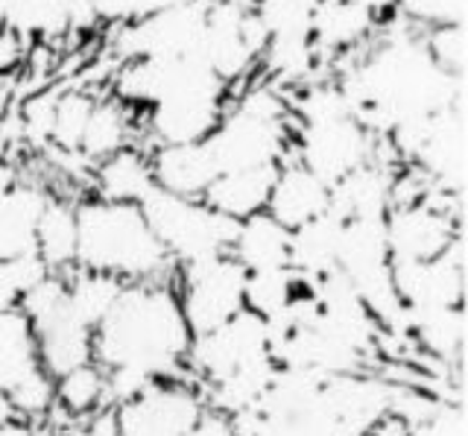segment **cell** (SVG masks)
<instances>
[{
  "instance_id": "cell-1",
  "label": "cell",
  "mask_w": 468,
  "mask_h": 436,
  "mask_svg": "<svg viewBox=\"0 0 468 436\" xmlns=\"http://www.w3.org/2000/svg\"><path fill=\"white\" fill-rule=\"evenodd\" d=\"M336 85L351 114L375 138H389L395 129L428 123L433 114L463 103L465 77L439 68L424 36L404 24L380 38Z\"/></svg>"
},
{
  "instance_id": "cell-2",
  "label": "cell",
  "mask_w": 468,
  "mask_h": 436,
  "mask_svg": "<svg viewBox=\"0 0 468 436\" xmlns=\"http://www.w3.org/2000/svg\"><path fill=\"white\" fill-rule=\"evenodd\" d=\"M190 340L173 282H129L94 331V363L150 381H185Z\"/></svg>"
},
{
  "instance_id": "cell-3",
  "label": "cell",
  "mask_w": 468,
  "mask_h": 436,
  "mask_svg": "<svg viewBox=\"0 0 468 436\" xmlns=\"http://www.w3.org/2000/svg\"><path fill=\"white\" fill-rule=\"evenodd\" d=\"M77 267L129 282H173L176 264L141 206L88 197L77 202Z\"/></svg>"
},
{
  "instance_id": "cell-4",
  "label": "cell",
  "mask_w": 468,
  "mask_h": 436,
  "mask_svg": "<svg viewBox=\"0 0 468 436\" xmlns=\"http://www.w3.org/2000/svg\"><path fill=\"white\" fill-rule=\"evenodd\" d=\"M292 118L290 103L275 82H249L229 103L214 133L205 138L214 162L223 170L278 167L290 158Z\"/></svg>"
},
{
  "instance_id": "cell-5",
  "label": "cell",
  "mask_w": 468,
  "mask_h": 436,
  "mask_svg": "<svg viewBox=\"0 0 468 436\" xmlns=\"http://www.w3.org/2000/svg\"><path fill=\"white\" fill-rule=\"evenodd\" d=\"M141 211L176 267L226 255L231 250L234 229H238V220L214 211L205 199L179 197L161 187L141 202Z\"/></svg>"
},
{
  "instance_id": "cell-6",
  "label": "cell",
  "mask_w": 468,
  "mask_h": 436,
  "mask_svg": "<svg viewBox=\"0 0 468 436\" xmlns=\"http://www.w3.org/2000/svg\"><path fill=\"white\" fill-rule=\"evenodd\" d=\"M229 103V85L202 62L190 70V77L170 91L155 106L144 109V138L150 147L165 144H194L205 141L219 123Z\"/></svg>"
},
{
  "instance_id": "cell-7",
  "label": "cell",
  "mask_w": 468,
  "mask_h": 436,
  "mask_svg": "<svg viewBox=\"0 0 468 436\" xmlns=\"http://www.w3.org/2000/svg\"><path fill=\"white\" fill-rule=\"evenodd\" d=\"M267 45L255 18V0H208V16L197 45V59L229 89L252 77Z\"/></svg>"
},
{
  "instance_id": "cell-8",
  "label": "cell",
  "mask_w": 468,
  "mask_h": 436,
  "mask_svg": "<svg viewBox=\"0 0 468 436\" xmlns=\"http://www.w3.org/2000/svg\"><path fill=\"white\" fill-rule=\"evenodd\" d=\"M246 275L249 272L229 252L176 267L173 287L190 334L214 331L246 308Z\"/></svg>"
},
{
  "instance_id": "cell-9",
  "label": "cell",
  "mask_w": 468,
  "mask_h": 436,
  "mask_svg": "<svg viewBox=\"0 0 468 436\" xmlns=\"http://www.w3.org/2000/svg\"><path fill=\"white\" fill-rule=\"evenodd\" d=\"M208 0H182L123 21L114 27L112 50L121 59H141V56H194Z\"/></svg>"
},
{
  "instance_id": "cell-10",
  "label": "cell",
  "mask_w": 468,
  "mask_h": 436,
  "mask_svg": "<svg viewBox=\"0 0 468 436\" xmlns=\"http://www.w3.org/2000/svg\"><path fill=\"white\" fill-rule=\"evenodd\" d=\"M451 194L431 191L428 197L392 206L384 217L392 264L431 261L460 240V214L448 206Z\"/></svg>"
},
{
  "instance_id": "cell-11",
  "label": "cell",
  "mask_w": 468,
  "mask_h": 436,
  "mask_svg": "<svg viewBox=\"0 0 468 436\" xmlns=\"http://www.w3.org/2000/svg\"><path fill=\"white\" fill-rule=\"evenodd\" d=\"M112 410L117 436H185L205 407L185 381H153Z\"/></svg>"
},
{
  "instance_id": "cell-12",
  "label": "cell",
  "mask_w": 468,
  "mask_h": 436,
  "mask_svg": "<svg viewBox=\"0 0 468 436\" xmlns=\"http://www.w3.org/2000/svg\"><path fill=\"white\" fill-rule=\"evenodd\" d=\"M267 357H272L267 323L258 314L243 308L226 325L194 334L187 348V369H197L199 375L211 378V381H219V378Z\"/></svg>"
},
{
  "instance_id": "cell-13",
  "label": "cell",
  "mask_w": 468,
  "mask_h": 436,
  "mask_svg": "<svg viewBox=\"0 0 468 436\" xmlns=\"http://www.w3.org/2000/svg\"><path fill=\"white\" fill-rule=\"evenodd\" d=\"M392 284L407 311H433L463 304L465 270H463V240L448 252L431 261H407L392 264Z\"/></svg>"
},
{
  "instance_id": "cell-14",
  "label": "cell",
  "mask_w": 468,
  "mask_h": 436,
  "mask_svg": "<svg viewBox=\"0 0 468 436\" xmlns=\"http://www.w3.org/2000/svg\"><path fill=\"white\" fill-rule=\"evenodd\" d=\"M436 191L460 197L465 182V109L463 103L433 114L410 158Z\"/></svg>"
},
{
  "instance_id": "cell-15",
  "label": "cell",
  "mask_w": 468,
  "mask_h": 436,
  "mask_svg": "<svg viewBox=\"0 0 468 436\" xmlns=\"http://www.w3.org/2000/svg\"><path fill=\"white\" fill-rule=\"evenodd\" d=\"M399 162L378 155L372 162L351 170L348 176L331 185V211L343 220H384L395 206V179H399Z\"/></svg>"
},
{
  "instance_id": "cell-16",
  "label": "cell",
  "mask_w": 468,
  "mask_h": 436,
  "mask_svg": "<svg viewBox=\"0 0 468 436\" xmlns=\"http://www.w3.org/2000/svg\"><path fill=\"white\" fill-rule=\"evenodd\" d=\"M94 24L85 0H0V30L15 38H56Z\"/></svg>"
},
{
  "instance_id": "cell-17",
  "label": "cell",
  "mask_w": 468,
  "mask_h": 436,
  "mask_svg": "<svg viewBox=\"0 0 468 436\" xmlns=\"http://www.w3.org/2000/svg\"><path fill=\"white\" fill-rule=\"evenodd\" d=\"M331 206V185L322 182L296 158H284L275 170L267 208L284 229H299Z\"/></svg>"
},
{
  "instance_id": "cell-18",
  "label": "cell",
  "mask_w": 468,
  "mask_h": 436,
  "mask_svg": "<svg viewBox=\"0 0 468 436\" xmlns=\"http://www.w3.org/2000/svg\"><path fill=\"white\" fill-rule=\"evenodd\" d=\"M150 167L155 187L179 197L202 199L211 182L219 176V167L205 141L194 144H165L150 150Z\"/></svg>"
},
{
  "instance_id": "cell-19",
  "label": "cell",
  "mask_w": 468,
  "mask_h": 436,
  "mask_svg": "<svg viewBox=\"0 0 468 436\" xmlns=\"http://www.w3.org/2000/svg\"><path fill=\"white\" fill-rule=\"evenodd\" d=\"M50 191L33 182H15L0 194V261L36 255V229Z\"/></svg>"
},
{
  "instance_id": "cell-20",
  "label": "cell",
  "mask_w": 468,
  "mask_h": 436,
  "mask_svg": "<svg viewBox=\"0 0 468 436\" xmlns=\"http://www.w3.org/2000/svg\"><path fill=\"white\" fill-rule=\"evenodd\" d=\"M380 18L360 0H319L314 16V48L316 53H348L366 45Z\"/></svg>"
},
{
  "instance_id": "cell-21",
  "label": "cell",
  "mask_w": 468,
  "mask_h": 436,
  "mask_svg": "<svg viewBox=\"0 0 468 436\" xmlns=\"http://www.w3.org/2000/svg\"><path fill=\"white\" fill-rule=\"evenodd\" d=\"M91 185H94V197L100 199L141 206L155 191L150 150L132 144V147H123L114 155L102 158V162L91 167Z\"/></svg>"
},
{
  "instance_id": "cell-22",
  "label": "cell",
  "mask_w": 468,
  "mask_h": 436,
  "mask_svg": "<svg viewBox=\"0 0 468 436\" xmlns=\"http://www.w3.org/2000/svg\"><path fill=\"white\" fill-rule=\"evenodd\" d=\"M346 220L331 208L314 220L290 231V270L299 272L307 284H316L336 270V250H340Z\"/></svg>"
},
{
  "instance_id": "cell-23",
  "label": "cell",
  "mask_w": 468,
  "mask_h": 436,
  "mask_svg": "<svg viewBox=\"0 0 468 436\" xmlns=\"http://www.w3.org/2000/svg\"><path fill=\"white\" fill-rule=\"evenodd\" d=\"M229 255L246 272L290 267V229H284L270 211H258L238 220Z\"/></svg>"
},
{
  "instance_id": "cell-24",
  "label": "cell",
  "mask_w": 468,
  "mask_h": 436,
  "mask_svg": "<svg viewBox=\"0 0 468 436\" xmlns=\"http://www.w3.org/2000/svg\"><path fill=\"white\" fill-rule=\"evenodd\" d=\"M278 167H240V170H223L205 191V202L226 214L229 220H246L258 211L267 208L270 187Z\"/></svg>"
},
{
  "instance_id": "cell-25",
  "label": "cell",
  "mask_w": 468,
  "mask_h": 436,
  "mask_svg": "<svg viewBox=\"0 0 468 436\" xmlns=\"http://www.w3.org/2000/svg\"><path fill=\"white\" fill-rule=\"evenodd\" d=\"M132 106H126L123 100H117L114 94L97 97L91 118H88L85 135L80 144V155L88 165H97L102 158L114 155L117 150L132 147L135 138V118H132Z\"/></svg>"
},
{
  "instance_id": "cell-26",
  "label": "cell",
  "mask_w": 468,
  "mask_h": 436,
  "mask_svg": "<svg viewBox=\"0 0 468 436\" xmlns=\"http://www.w3.org/2000/svg\"><path fill=\"white\" fill-rule=\"evenodd\" d=\"M36 255L48 272L65 275L77 267V206L50 197L36 229Z\"/></svg>"
},
{
  "instance_id": "cell-27",
  "label": "cell",
  "mask_w": 468,
  "mask_h": 436,
  "mask_svg": "<svg viewBox=\"0 0 468 436\" xmlns=\"http://www.w3.org/2000/svg\"><path fill=\"white\" fill-rule=\"evenodd\" d=\"M41 372L36 337L21 311L0 314V392H12L29 375Z\"/></svg>"
},
{
  "instance_id": "cell-28",
  "label": "cell",
  "mask_w": 468,
  "mask_h": 436,
  "mask_svg": "<svg viewBox=\"0 0 468 436\" xmlns=\"http://www.w3.org/2000/svg\"><path fill=\"white\" fill-rule=\"evenodd\" d=\"M304 293H311V284L290 267L261 270L246 275L243 304L246 311L258 314L261 319H272L278 314H284L290 304H296Z\"/></svg>"
},
{
  "instance_id": "cell-29",
  "label": "cell",
  "mask_w": 468,
  "mask_h": 436,
  "mask_svg": "<svg viewBox=\"0 0 468 436\" xmlns=\"http://www.w3.org/2000/svg\"><path fill=\"white\" fill-rule=\"evenodd\" d=\"M53 410L65 419H85L94 416L106 407V372L97 363H85L80 369H70L68 375L56 378L53 387Z\"/></svg>"
},
{
  "instance_id": "cell-30",
  "label": "cell",
  "mask_w": 468,
  "mask_h": 436,
  "mask_svg": "<svg viewBox=\"0 0 468 436\" xmlns=\"http://www.w3.org/2000/svg\"><path fill=\"white\" fill-rule=\"evenodd\" d=\"M316 4L319 0H255V18L267 36V45L314 41Z\"/></svg>"
},
{
  "instance_id": "cell-31",
  "label": "cell",
  "mask_w": 468,
  "mask_h": 436,
  "mask_svg": "<svg viewBox=\"0 0 468 436\" xmlns=\"http://www.w3.org/2000/svg\"><path fill=\"white\" fill-rule=\"evenodd\" d=\"M94 103H97V94L85 89L56 91L48 147H56L62 153H80V144L85 135L88 118H91V112H94Z\"/></svg>"
},
{
  "instance_id": "cell-32",
  "label": "cell",
  "mask_w": 468,
  "mask_h": 436,
  "mask_svg": "<svg viewBox=\"0 0 468 436\" xmlns=\"http://www.w3.org/2000/svg\"><path fill=\"white\" fill-rule=\"evenodd\" d=\"M44 275H48V267L41 264L38 255L0 261V314L18 311L27 290L38 284Z\"/></svg>"
},
{
  "instance_id": "cell-33",
  "label": "cell",
  "mask_w": 468,
  "mask_h": 436,
  "mask_svg": "<svg viewBox=\"0 0 468 436\" xmlns=\"http://www.w3.org/2000/svg\"><path fill=\"white\" fill-rule=\"evenodd\" d=\"M465 6L468 0H395V12H401L410 27H419L424 33L436 27L465 24Z\"/></svg>"
},
{
  "instance_id": "cell-34",
  "label": "cell",
  "mask_w": 468,
  "mask_h": 436,
  "mask_svg": "<svg viewBox=\"0 0 468 436\" xmlns=\"http://www.w3.org/2000/svg\"><path fill=\"white\" fill-rule=\"evenodd\" d=\"M424 45L433 56V62L448 70L453 77H465V24H451V27H436V30L424 33Z\"/></svg>"
},
{
  "instance_id": "cell-35",
  "label": "cell",
  "mask_w": 468,
  "mask_h": 436,
  "mask_svg": "<svg viewBox=\"0 0 468 436\" xmlns=\"http://www.w3.org/2000/svg\"><path fill=\"white\" fill-rule=\"evenodd\" d=\"M48 436H117L114 410H100L85 419H70L56 431H50Z\"/></svg>"
},
{
  "instance_id": "cell-36",
  "label": "cell",
  "mask_w": 468,
  "mask_h": 436,
  "mask_svg": "<svg viewBox=\"0 0 468 436\" xmlns=\"http://www.w3.org/2000/svg\"><path fill=\"white\" fill-rule=\"evenodd\" d=\"M85 6L91 9V16L97 24H123L135 18V9H132V0H85Z\"/></svg>"
},
{
  "instance_id": "cell-37",
  "label": "cell",
  "mask_w": 468,
  "mask_h": 436,
  "mask_svg": "<svg viewBox=\"0 0 468 436\" xmlns=\"http://www.w3.org/2000/svg\"><path fill=\"white\" fill-rule=\"evenodd\" d=\"M185 436H238V428H234L231 416H226V413L202 410V416L197 419V425L190 428Z\"/></svg>"
},
{
  "instance_id": "cell-38",
  "label": "cell",
  "mask_w": 468,
  "mask_h": 436,
  "mask_svg": "<svg viewBox=\"0 0 468 436\" xmlns=\"http://www.w3.org/2000/svg\"><path fill=\"white\" fill-rule=\"evenodd\" d=\"M21 421H27V419L15 410L6 392H0V436H27V428Z\"/></svg>"
},
{
  "instance_id": "cell-39",
  "label": "cell",
  "mask_w": 468,
  "mask_h": 436,
  "mask_svg": "<svg viewBox=\"0 0 468 436\" xmlns=\"http://www.w3.org/2000/svg\"><path fill=\"white\" fill-rule=\"evenodd\" d=\"M360 4H363V6H369L378 18H384L387 12H392V9H395V0H360Z\"/></svg>"
}]
</instances>
